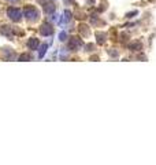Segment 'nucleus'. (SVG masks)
Masks as SVG:
<instances>
[{"label": "nucleus", "mask_w": 156, "mask_h": 165, "mask_svg": "<svg viewBox=\"0 0 156 165\" xmlns=\"http://www.w3.org/2000/svg\"><path fill=\"white\" fill-rule=\"evenodd\" d=\"M24 12H25V17H26V19H29V21H32V22L36 21V19L40 17V12H38V10L36 8V7H33V6L25 7Z\"/></svg>", "instance_id": "1"}, {"label": "nucleus", "mask_w": 156, "mask_h": 165, "mask_svg": "<svg viewBox=\"0 0 156 165\" xmlns=\"http://www.w3.org/2000/svg\"><path fill=\"white\" fill-rule=\"evenodd\" d=\"M7 15L10 17V19H12V21H15V22H19L22 18L21 10L17 8V7H10V8L7 10Z\"/></svg>", "instance_id": "2"}, {"label": "nucleus", "mask_w": 156, "mask_h": 165, "mask_svg": "<svg viewBox=\"0 0 156 165\" xmlns=\"http://www.w3.org/2000/svg\"><path fill=\"white\" fill-rule=\"evenodd\" d=\"M81 47H82V40L80 37H71L70 43H68V48L73 51H78Z\"/></svg>", "instance_id": "3"}, {"label": "nucleus", "mask_w": 156, "mask_h": 165, "mask_svg": "<svg viewBox=\"0 0 156 165\" xmlns=\"http://www.w3.org/2000/svg\"><path fill=\"white\" fill-rule=\"evenodd\" d=\"M52 32H53V29L51 24H43L41 28H40V33H41L43 36H49V35H52Z\"/></svg>", "instance_id": "4"}, {"label": "nucleus", "mask_w": 156, "mask_h": 165, "mask_svg": "<svg viewBox=\"0 0 156 165\" xmlns=\"http://www.w3.org/2000/svg\"><path fill=\"white\" fill-rule=\"evenodd\" d=\"M27 47H29L30 50H37L38 48V39H36V37L30 39L29 41H27Z\"/></svg>", "instance_id": "5"}, {"label": "nucleus", "mask_w": 156, "mask_h": 165, "mask_svg": "<svg viewBox=\"0 0 156 165\" xmlns=\"http://www.w3.org/2000/svg\"><path fill=\"white\" fill-rule=\"evenodd\" d=\"M47 48H48V44H41V47H40V51H38V58L41 59V58H44L45 52H47Z\"/></svg>", "instance_id": "6"}, {"label": "nucleus", "mask_w": 156, "mask_h": 165, "mask_svg": "<svg viewBox=\"0 0 156 165\" xmlns=\"http://www.w3.org/2000/svg\"><path fill=\"white\" fill-rule=\"evenodd\" d=\"M129 48L132 50V51H140V50H141V43L134 41V43H132V44L129 45Z\"/></svg>", "instance_id": "7"}, {"label": "nucleus", "mask_w": 156, "mask_h": 165, "mask_svg": "<svg viewBox=\"0 0 156 165\" xmlns=\"http://www.w3.org/2000/svg\"><path fill=\"white\" fill-rule=\"evenodd\" d=\"M96 37H97V43L99 44H104V41H106V35L104 33H96Z\"/></svg>", "instance_id": "8"}, {"label": "nucleus", "mask_w": 156, "mask_h": 165, "mask_svg": "<svg viewBox=\"0 0 156 165\" xmlns=\"http://www.w3.org/2000/svg\"><path fill=\"white\" fill-rule=\"evenodd\" d=\"M2 33H3V35H6V36H8V37H11V28L7 26V25L2 26Z\"/></svg>", "instance_id": "9"}, {"label": "nucleus", "mask_w": 156, "mask_h": 165, "mask_svg": "<svg viewBox=\"0 0 156 165\" xmlns=\"http://www.w3.org/2000/svg\"><path fill=\"white\" fill-rule=\"evenodd\" d=\"M44 10H45L47 14H53V11H55V6H52V4H45Z\"/></svg>", "instance_id": "10"}, {"label": "nucleus", "mask_w": 156, "mask_h": 165, "mask_svg": "<svg viewBox=\"0 0 156 165\" xmlns=\"http://www.w3.org/2000/svg\"><path fill=\"white\" fill-rule=\"evenodd\" d=\"M70 15H71V12L68 11V10H66V11H65V18H63L62 21H59V24H65V22H68V21H70Z\"/></svg>", "instance_id": "11"}, {"label": "nucleus", "mask_w": 156, "mask_h": 165, "mask_svg": "<svg viewBox=\"0 0 156 165\" xmlns=\"http://www.w3.org/2000/svg\"><path fill=\"white\" fill-rule=\"evenodd\" d=\"M30 59H32V58H30V55L26 54V52H25V54H22L21 57L18 58V61H21V62H24V61H30Z\"/></svg>", "instance_id": "12"}, {"label": "nucleus", "mask_w": 156, "mask_h": 165, "mask_svg": "<svg viewBox=\"0 0 156 165\" xmlns=\"http://www.w3.org/2000/svg\"><path fill=\"white\" fill-rule=\"evenodd\" d=\"M59 40L60 41H66V40H67V33H66L65 30H62V32L59 33Z\"/></svg>", "instance_id": "13"}, {"label": "nucleus", "mask_w": 156, "mask_h": 165, "mask_svg": "<svg viewBox=\"0 0 156 165\" xmlns=\"http://www.w3.org/2000/svg\"><path fill=\"white\" fill-rule=\"evenodd\" d=\"M81 30H84V35H88L89 33V30H88V26H85V25H81Z\"/></svg>", "instance_id": "14"}, {"label": "nucleus", "mask_w": 156, "mask_h": 165, "mask_svg": "<svg viewBox=\"0 0 156 165\" xmlns=\"http://www.w3.org/2000/svg\"><path fill=\"white\" fill-rule=\"evenodd\" d=\"M91 21H92V24H96V22H97V15H96V14H94V15H92Z\"/></svg>", "instance_id": "15"}, {"label": "nucleus", "mask_w": 156, "mask_h": 165, "mask_svg": "<svg viewBox=\"0 0 156 165\" xmlns=\"http://www.w3.org/2000/svg\"><path fill=\"white\" fill-rule=\"evenodd\" d=\"M133 15H137V11H132V12H129V14H126V17H127V18H132Z\"/></svg>", "instance_id": "16"}, {"label": "nucleus", "mask_w": 156, "mask_h": 165, "mask_svg": "<svg viewBox=\"0 0 156 165\" xmlns=\"http://www.w3.org/2000/svg\"><path fill=\"white\" fill-rule=\"evenodd\" d=\"M86 48H88V51H92V48H93V45H92V44H88V45H86Z\"/></svg>", "instance_id": "17"}, {"label": "nucleus", "mask_w": 156, "mask_h": 165, "mask_svg": "<svg viewBox=\"0 0 156 165\" xmlns=\"http://www.w3.org/2000/svg\"><path fill=\"white\" fill-rule=\"evenodd\" d=\"M8 2H11V3H14V2H18V0H8Z\"/></svg>", "instance_id": "18"}]
</instances>
